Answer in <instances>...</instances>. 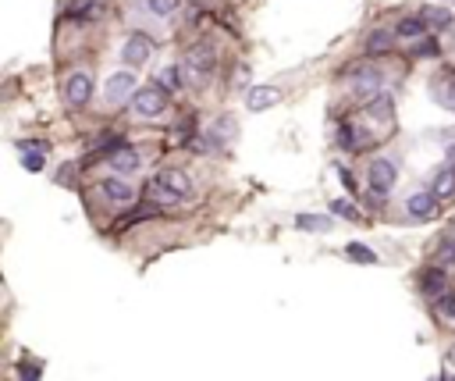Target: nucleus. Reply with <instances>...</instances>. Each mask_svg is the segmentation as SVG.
<instances>
[{"mask_svg":"<svg viewBox=\"0 0 455 381\" xmlns=\"http://www.w3.org/2000/svg\"><path fill=\"white\" fill-rule=\"evenodd\" d=\"M43 370H39V363H22L18 367V377H39Z\"/></svg>","mask_w":455,"mask_h":381,"instance_id":"c85d7f7f","label":"nucleus"},{"mask_svg":"<svg viewBox=\"0 0 455 381\" xmlns=\"http://www.w3.org/2000/svg\"><path fill=\"white\" fill-rule=\"evenodd\" d=\"M128 111L136 118H160L167 111V89L164 86H143V89H136V96L128 100Z\"/></svg>","mask_w":455,"mask_h":381,"instance_id":"f03ea898","label":"nucleus"},{"mask_svg":"<svg viewBox=\"0 0 455 381\" xmlns=\"http://www.w3.org/2000/svg\"><path fill=\"white\" fill-rule=\"evenodd\" d=\"M192 196V182L182 168H164L153 182H150V200L153 203H178Z\"/></svg>","mask_w":455,"mask_h":381,"instance_id":"f257e3e1","label":"nucleus"},{"mask_svg":"<svg viewBox=\"0 0 455 381\" xmlns=\"http://www.w3.org/2000/svg\"><path fill=\"white\" fill-rule=\"evenodd\" d=\"M157 82H160L164 89H171V93H178V89H182V68H178V65H164V68L157 72Z\"/></svg>","mask_w":455,"mask_h":381,"instance_id":"6ab92c4d","label":"nucleus"},{"mask_svg":"<svg viewBox=\"0 0 455 381\" xmlns=\"http://www.w3.org/2000/svg\"><path fill=\"white\" fill-rule=\"evenodd\" d=\"M281 89L277 86H253L249 93H246V107L249 111H270L274 103H281Z\"/></svg>","mask_w":455,"mask_h":381,"instance_id":"6e6552de","label":"nucleus"},{"mask_svg":"<svg viewBox=\"0 0 455 381\" xmlns=\"http://www.w3.org/2000/svg\"><path fill=\"white\" fill-rule=\"evenodd\" d=\"M395 164L388 157H377V160H370V168H367V186L374 189V193H388L391 186H395Z\"/></svg>","mask_w":455,"mask_h":381,"instance_id":"39448f33","label":"nucleus"},{"mask_svg":"<svg viewBox=\"0 0 455 381\" xmlns=\"http://www.w3.org/2000/svg\"><path fill=\"white\" fill-rule=\"evenodd\" d=\"M434 310H437L441 321H455V292H441L434 299Z\"/></svg>","mask_w":455,"mask_h":381,"instance_id":"4be33fe9","label":"nucleus"},{"mask_svg":"<svg viewBox=\"0 0 455 381\" xmlns=\"http://www.w3.org/2000/svg\"><path fill=\"white\" fill-rule=\"evenodd\" d=\"M65 96L72 107H86L93 100V75L89 72H75L68 82H65Z\"/></svg>","mask_w":455,"mask_h":381,"instance_id":"423d86ee","label":"nucleus"},{"mask_svg":"<svg viewBox=\"0 0 455 381\" xmlns=\"http://www.w3.org/2000/svg\"><path fill=\"white\" fill-rule=\"evenodd\" d=\"M153 214H157V207H139V210H132L128 217H121L118 225L125 228V225H132V221H143V217H153Z\"/></svg>","mask_w":455,"mask_h":381,"instance_id":"bb28decb","label":"nucleus"},{"mask_svg":"<svg viewBox=\"0 0 455 381\" xmlns=\"http://www.w3.org/2000/svg\"><path fill=\"white\" fill-rule=\"evenodd\" d=\"M367 115H370V122L391 125V118H395V100H391L388 93H377V96H370V100H367Z\"/></svg>","mask_w":455,"mask_h":381,"instance_id":"9d476101","label":"nucleus"},{"mask_svg":"<svg viewBox=\"0 0 455 381\" xmlns=\"http://www.w3.org/2000/svg\"><path fill=\"white\" fill-rule=\"evenodd\" d=\"M100 196H103V200H110V203H121V207H125V203H132V196H136V193H132V186H128V182H121V179H114V175H110V179H103V182H100Z\"/></svg>","mask_w":455,"mask_h":381,"instance_id":"9b49d317","label":"nucleus"},{"mask_svg":"<svg viewBox=\"0 0 455 381\" xmlns=\"http://www.w3.org/2000/svg\"><path fill=\"white\" fill-rule=\"evenodd\" d=\"M150 58H153V39L143 36V32H132V36L125 39V46H121V61H125L128 68H143Z\"/></svg>","mask_w":455,"mask_h":381,"instance_id":"7ed1b4c3","label":"nucleus"},{"mask_svg":"<svg viewBox=\"0 0 455 381\" xmlns=\"http://www.w3.org/2000/svg\"><path fill=\"white\" fill-rule=\"evenodd\" d=\"M136 75L132 72H114V75H107V82H103V96L110 100V103H125V100H132L136 96Z\"/></svg>","mask_w":455,"mask_h":381,"instance_id":"20e7f679","label":"nucleus"},{"mask_svg":"<svg viewBox=\"0 0 455 381\" xmlns=\"http://www.w3.org/2000/svg\"><path fill=\"white\" fill-rule=\"evenodd\" d=\"M185 68H189V75L199 82L203 75H210V68H213V53H210V46H192L189 53H185Z\"/></svg>","mask_w":455,"mask_h":381,"instance_id":"1a4fd4ad","label":"nucleus"},{"mask_svg":"<svg viewBox=\"0 0 455 381\" xmlns=\"http://www.w3.org/2000/svg\"><path fill=\"white\" fill-rule=\"evenodd\" d=\"M110 168L118 172V175H132V172L139 168V150H132V146L121 143L118 150L110 153Z\"/></svg>","mask_w":455,"mask_h":381,"instance_id":"f8f14e48","label":"nucleus"},{"mask_svg":"<svg viewBox=\"0 0 455 381\" xmlns=\"http://www.w3.org/2000/svg\"><path fill=\"white\" fill-rule=\"evenodd\" d=\"M395 32L402 36V39H416V36H427V22H423V15H416V18H402Z\"/></svg>","mask_w":455,"mask_h":381,"instance_id":"a211bd4d","label":"nucleus"},{"mask_svg":"<svg viewBox=\"0 0 455 381\" xmlns=\"http://www.w3.org/2000/svg\"><path fill=\"white\" fill-rule=\"evenodd\" d=\"M22 168H25V172H32V175H36V172H43V153H39V146H36L32 153H29V150H22Z\"/></svg>","mask_w":455,"mask_h":381,"instance_id":"a878e982","label":"nucleus"},{"mask_svg":"<svg viewBox=\"0 0 455 381\" xmlns=\"http://www.w3.org/2000/svg\"><path fill=\"white\" fill-rule=\"evenodd\" d=\"M352 93L356 96H377L381 93V75L370 68V72H352Z\"/></svg>","mask_w":455,"mask_h":381,"instance_id":"ddd939ff","label":"nucleus"},{"mask_svg":"<svg viewBox=\"0 0 455 381\" xmlns=\"http://www.w3.org/2000/svg\"><path fill=\"white\" fill-rule=\"evenodd\" d=\"M331 214L345 217V221H352V225H360V221H363V214H360L352 203H345V200H334V203H331Z\"/></svg>","mask_w":455,"mask_h":381,"instance_id":"5701e85b","label":"nucleus"},{"mask_svg":"<svg viewBox=\"0 0 455 381\" xmlns=\"http://www.w3.org/2000/svg\"><path fill=\"white\" fill-rule=\"evenodd\" d=\"M437 196H434V189L430 193H413L409 200H406V210H409V217H416V221H430V217H437Z\"/></svg>","mask_w":455,"mask_h":381,"instance_id":"0eeeda50","label":"nucleus"},{"mask_svg":"<svg viewBox=\"0 0 455 381\" xmlns=\"http://www.w3.org/2000/svg\"><path fill=\"white\" fill-rule=\"evenodd\" d=\"M178 4H182V0H146V8H150L157 18H171V15L178 11Z\"/></svg>","mask_w":455,"mask_h":381,"instance_id":"b1692460","label":"nucleus"},{"mask_svg":"<svg viewBox=\"0 0 455 381\" xmlns=\"http://www.w3.org/2000/svg\"><path fill=\"white\" fill-rule=\"evenodd\" d=\"M444 282H448V278H444V271H437V267H430V271H427V275H423V292H427L430 299H437L441 292H448V289H444Z\"/></svg>","mask_w":455,"mask_h":381,"instance_id":"f3484780","label":"nucleus"},{"mask_svg":"<svg viewBox=\"0 0 455 381\" xmlns=\"http://www.w3.org/2000/svg\"><path fill=\"white\" fill-rule=\"evenodd\" d=\"M338 179H341V186H345V189H349V193H352V189H356V182H352V175H349V172H345V168H338Z\"/></svg>","mask_w":455,"mask_h":381,"instance_id":"c756f323","label":"nucleus"},{"mask_svg":"<svg viewBox=\"0 0 455 381\" xmlns=\"http://www.w3.org/2000/svg\"><path fill=\"white\" fill-rule=\"evenodd\" d=\"M345 257H349L352 264H377V260H381V257H377L370 246H363V243H349V246H345Z\"/></svg>","mask_w":455,"mask_h":381,"instance_id":"aec40b11","label":"nucleus"},{"mask_svg":"<svg viewBox=\"0 0 455 381\" xmlns=\"http://www.w3.org/2000/svg\"><path fill=\"white\" fill-rule=\"evenodd\" d=\"M420 15H423V22H427V25H434V29L451 25V11H444V8H423Z\"/></svg>","mask_w":455,"mask_h":381,"instance_id":"412c9836","label":"nucleus"},{"mask_svg":"<svg viewBox=\"0 0 455 381\" xmlns=\"http://www.w3.org/2000/svg\"><path fill=\"white\" fill-rule=\"evenodd\" d=\"M296 225H299L303 232H331V228H334L327 214H299Z\"/></svg>","mask_w":455,"mask_h":381,"instance_id":"2eb2a0df","label":"nucleus"},{"mask_svg":"<svg viewBox=\"0 0 455 381\" xmlns=\"http://www.w3.org/2000/svg\"><path fill=\"white\" fill-rule=\"evenodd\" d=\"M441 253H448V257H455V221L444 228V239H441Z\"/></svg>","mask_w":455,"mask_h":381,"instance_id":"cd10ccee","label":"nucleus"},{"mask_svg":"<svg viewBox=\"0 0 455 381\" xmlns=\"http://www.w3.org/2000/svg\"><path fill=\"white\" fill-rule=\"evenodd\" d=\"M391 46H395V32H388V29H377L367 36V53H388Z\"/></svg>","mask_w":455,"mask_h":381,"instance_id":"dca6fc26","label":"nucleus"},{"mask_svg":"<svg viewBox=\"0 0 455 381\" xmlns=\"http://www.w3.org/2000/svg\"><path fill=\"white\" fill-rule=\"evenodd\" d=\"M430 189H434V196H437V200H451V196H455V164L441 168Z\"/></svg>","mask_w":455,"mask_h":381,"instance_id":"4468645a","label":"nucleus"},{"mask_svg":"<svg viewBox=\"0 0 455 381\" xmlns=\"http://www.w3.org/2000/svg\"><path fill=\"white\" fill-rule=\"evenodd\" d=\"M437 53H441V46H437V39H430V36L413 46V58H437Z\"/></svg>","mask_w":455,"mask_h":381,"instance_id":"393cba45","label":"nucleus"}]
</instances>
